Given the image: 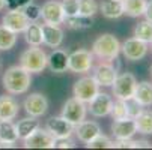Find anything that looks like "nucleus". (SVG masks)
Returning a JSON list of instances; mask_svg holds the SVG:
<instances>
[{
	"label": "nucleus",
	"instance_id": "nucleus-1",
	"mask_svg": "<svg viewBox=\"0 0 152 150\" xmlns=\"http://www.w3.org/2000/svg\"><path fill=\"white\" fill-rule=\"evenodd\" d=\"M3 87L11 95H23L29 90L32 84L30 72H27L23 66H11L6 69L2 78Z\"/></svg>",
	"mask_w": 152,
	"mask_h": 150
},
{
	"label": "nucleus",
	"instance_id": "nucleus-2",
	"mask_svg": "<svg viewBox=\"0 0 152 150\" xmlns=\"http://www.w3.org/2000/svg\"><path fill=\"white\" fill-rule=\"evenodd\" d=\"M121 53V42L112 33L99 35L92 44V54L101 60H116Z\"/></svg>",
	"mask_w": 152,
	"mask_h": 150
},
{
	"label": "nucleus",
	"instance_id": "nucleus-3",
	"mask_svg": "<svg viewBox=\"0 0 152 150\" xmlns=\"http://www.w3.org/2000/svg\"><path fill=\"white\" fill-rule=\"evenodd\" d=\"M20 66L27 72H42L47 68V54L39 47H30L20 56Z\"/></svg>",
	"mask_w": 152,
	"mask_h": 150
},
{
	"label": "nucleus",
	"instance_id": "nucleus-4",
	"mask_svg": "<svg viewBox=\"0 0 152 150\" xmlns=\"http://www.w3.org/2000/svg\"><path fill=\"white\" fill-rule=\"evenodd\" d=\"M94 66V54L88 50H75L68 54V69L74 74H86Z\"/></svg>",
	"mask_w": 152,
	"mask_h": 150
},
{
	"label": "nucleus",
	"instance_id": "nucleus-5",
	"mask_svg": "<svg viewBox=\"0 0 152 150\" xmlns=\"http://www.w3.org/2000/svg\"><path fill=\"white\" fill-rule=\"evenodd\" d=\"M74 96L84 104H89L99 92V84L95 81L94 77H83L74 84Z\"/></svg>",
	"mask_w": 152,
	"mask_h": 150
},
{
	"label": "nucleus",
	"instance_id": "nucleus-6",
	"mask_svg": "<svg viewBox=\"0 0 152 150\" xmlns=\"http://www.w3.org/2000/svg\"><path fill=\"white\" fill-rule=\"evenodd\" d=\"M136 84H137L136 77L131 72H124V74L118 75L115 83L112 84L113 95L116 96V99H126L134 95Z\"/></svg>",
	"mask_w": 152,
	"mask_h": 150
},
{
	"label": "nucleus",
	"instance_id": "nucleus-7",
	"mask_svg": "<svg viewBox=\"0 0 152 150\" xmlns=\"http://www.w3.org/2000/svg\"><path fill=\"white\" fill-rule=\"evenodd\" d=\"M86 114H88V107L86 104L80 99H77L75 96L68 99L63 104L62 108V117H65L68 122H71L72 125L80 123L81 120L86 119Z\"/></svg>",
	"mask_w": 152,
	"mask_h": 150
},
{
	"label": "nucleus",
	"instance_id": "nucleus-8",
	"mask_svg": "<svg viewBox=\"0 0 152 150\" xmlns=\"http://www.w3.org/2000/svg\"><path fill=\"white\" fill-rule=\"evenodd\" d=\"M124 57L129 62H139L148 54V44L137 38H129L121 45Z\"/></svg>",
	"mask_w": 152,
	"mask_h": 150
},
{
	"label": "nucleus",
	"instance_id": "nucleus-9",
	"mask_svg": "<svg viewBox=\"0 0 152 150\" xmlns=\"http://www.w3.org/2000/svg\"><path fill=\"white\" fill-rule=\"evenodd\" d=\"M45 129L54 137V138H66L74 134L75 125L68 122L65 117H50L45 123Z\"/></svg>",
	"mask_w": 152,
	"mask_h": 150
},
{
	"label": "nucleus",
	"instance_id": "nucleus-10",
	"mask_svg": "<svg viewBox=\"0 0 152 150\" xmlns=\"http://www.w3.org/2000/svg\"><path fill=\"white\" fill-rule=\"evenodd\" d=\"M41 18L44 20V23L48 24H56L60 26L65 23V12L62 8L60 2H54V0H50V2H45L41 8Z\"/></svg>",
	"mask_w": 152,
	"mask_h": 150
},
{
	"label": "nucleus",
	"instance_id": "nucleus-11",
	"mask_svg": "<svg viewBox=\"0 0 152 150\" xmlns=\"http://www.w3.org/2000/svg\"><path fill=\"white\" fill-rule=\"evenodd\" d=\"M54 137L47 129H38L30 134L27 138H24V147L26 149H54Z\"/></svg>",
	"mask_w": 152,
	"mask_h": 150
},
{
	"label": "nucleus",
	"instance_id": "nucleus-12",
	"mask_svg": "<svg viewBox=\"0 0 152 150\" xmlns=\"http://www.w3.org/2000/svg\"><path fill=\"white\" fill-rule=\"evenodd\" d=\"M23 107H24V110L29 116L41 117V116H44L48 110V99L42 93H30L24 99Z\"/></svg>",
	"mask_w": 152,
	"mask_h": 150
},
{
	"label": "nucleus",
	"instance_id": "nucleus-13",
	"mask_svg": "<svg viewBox=\"0 0 152 150\" xmlns=\"http://www.w3.org/2000/svg\"><path fill=\"white\" fill-rule=\"evenodd\" d=\"M92 77L99 84V87H101V86H102V87H108V86H112L115 83V80L118 77V69L112 65L110 62L104 60V62L99 63V65L95 66Z\"/></svg>",
	"mask_w": 152,
	"mask_h": 150
},
{
	"label": "nucleus",
	"instance_id": "nucleus-14",
	"mask_svg": "<svg viewBox=\"0 0 152 150\" xmlns=\"http://www.w3.org/2000/svg\"><path fill=\"white\" fill-rule=\"evenodd\" d=\"M2 23L9 30H12L15 33H21L26 30V27L29 26L30 21L24 15L23 9H9V12H6V15L3 17Z\"/></svg>",
	"mask_w": 152,
	"mask_h": 150
},
{
	"label": "nucleus",
	"instance_id": "nucleus-15",
	"mask_svg": "<svg viewBox=\"0 0 152 150\" xmlns=\"http://www.w3.org/2000/svg\"><path fill=\"white\" fill-rule=\"evenodd\" d=\"M112 105H113V99L110 98V95L98 92V95L89 102L88 111L94 117H105L110 114Z\"/></svg>",
	"mask_w": 152,
	"mask_h": 150
},
{
	"label": "nucleus",
	"instance_id": "nucleus-16",
	"mask_svg": "<svg viewBox=\"0 0 152 150\" xmlns=\"http://www.w3.org/2000/svg\"><path fill=\"white\" fill-rule=\"evenodd\" d=\"M112 134L115 135L116 140H129V138H133L134 134H137L136 120L131 119V117L115 120L112 123Z\"/></svg>",
	"mask_w": 152,
	"mask_h": 150
},
{
	"label": "nucleus",
	"instance_id": "nucleus-17",
	"mask_svg": "<svg viewBox=\"0 0 152 150\" xmlns=\"http://www.w3.org/2000/svg\"><path fill=\"white\" fill-rule=\"evenodd\" d=\"M77 138L81 143H89L91 140H94L98 134H101V126L96 122H91V120H81L80 123L75 125L74 129Z\"/></svg>",
	"mask_w": 152,
	"mask_h": 150
},
{
	"label": "nucleus",
	"instance_id": "nucleus-18",
	"mask_svg": "<svg viewBox=\"0 0 152 150\" xmlns=\"http://www.w3.org/2000/svg\"><path fill=\"white\" fill-rule=\"evenodd\" d=\"M42 26V42L50 48H59L63 42V30L56 24H41Z\"/></svg>",
	"mask_w": 152,
	"mask_h": 150
},
{
	"label": "nucleus",
	"instance_id": "nucleus-19",
	"mask_svg": "<svg viewBox=\"0 0 152 150\" xmlns=\"http://www.w3.org/2000/svg\"><path fill=\"white\" fill-rule=\"evenodd\" d=\"M47 66L54 74H62L68 69V53L63 50H53L47 56Z\"/></svg>",
	"mask_w": 152,
	"mask_h": 150
},
{
	"label": "nucleus",
	"instance_id": "nucleus-20",
	"mask_svg": "<svg viewBox=\"0 0 152 150\" xmlns=\"http://www.w3.org/2000/svg\"><path fill=\"white\" fill-rule=\"evenodd\" d=\"M20 105L14 96H0V120H14L18 116Z\"/></svg>",
	"mask_w": 152,
	"mask_h": 150
},
{
	"label": "nucleus",
	"instance_id": "nucleus-21",
	"mask_svg": "<svg viewBox=\"0 0 152 150\" xmlns=\"http://www.w3.org/2000/svg\"><path fill=\"white\" fill-rule=\"evenodd\" d=\"M101 14L108 20H116L124 15V5L122 0H104L99 6Z\"/></svg>",
	"mask_w": 152,
	"mask_h": 150
},
{
	"label": "nucleus",
	"instance_id": "nucleus-22",
	"mask_svg": "<svg viewBox=\"0 0 152 150\" xmlns=\"http://www.w3.org/2000/svg\"><path fill=\"white\" fill-rule=\"evenodd\" d=\"M15 126H17L18 140H24L39 128V120H38V117L30 116V117H26V119H21Z\"/></svg>",
	"mask_w": 152,
	"mask_h": 150
},
{
	"label": "nucleus",
	"instance_id": "nucleus-23",
	"mask_svg": "<svg viewBox=\"0 0 152 150\" xmlns=\"http://www.w3.org/2000/svg\"><path fill=\"white\" fill-rule=\"evenodd\" d=\"M24 33V39L30 47H39L42 42V26L38 24L36 21H30L29 26L26 27Z\"/></svg>",
	"mask_w": 152,
	"mask_h": 150
},
{
	"label": "nucleus",
	"instance_id": "nucleus-24",
	"mask_svg": "<svg viewBox=\"0 0 152 150\" xmlns=\"http://www.w3.org/2000/svg\"><path fill=\"white\" fill-rule=\"evenodd\" d=\"M133 96H134L143 107L152 105V83H149V81L137 83Z\"/></svg>",
	"mask_w": 152,
	"mask_h": 150
},
{
	"label": "nucleus",
	"instance_id": "nucleus-25",
	"mask_svg": "<svg viewBox=\"0 0 152 150\" xmlns=\"http://www.w3.org/2000/svg\"><path fill=\"white\" fill-rule=\"evenodd\" d=\"M65 23H66V26L71 29V30H88L92 27L94 24V20L92 17H84V15H72V17H66L65 18Z\"/></svg>",
	"mask_w": 152,
	"mask_h": 150
},
{
	"label": "nucleus",
	"instance_id": "nucleus-26",
	"mask_svg": "<svg viewBox=\"0 0 152 150\" xmlns=\"http://www.w3.org/2000/svg\"><path fill=\"white\" fill-rule=\"evenodd\" d=\"M0 141L14 144L18 141L17 126L12 123V120H0Z\"/></svg>",
	"mask_w": 152,
	"mask_h": 150
},
{
	"label": "nucleus",
	"instance_id": "nucleus-27",
	"mask_svg": "<svg viewBox=\"0 0 152 150\" xmlns=\"http://www.w3.org/2000/svg\"><path fill=\"white\" fill-rule=\"evenodd\" d=\"M148 0H122V5H124V14H126L128 17H142L145 12Z\"/></svg>",
	"mask_w": 152,
	"mask_h": 150
},
{
	"label": "nucleus",
	"instance_id": "nucleus-28",
	"mask_svg": "<svg viewBox=\"0 0 152 150\" xmlns=\"http://www.w3.org/2000/svg\"><path fill=\"white\" fill-rule=\"evenodd\" d=\"M134 120L137 126V132L143 135H152V111L143 110Z\"/></svg>",
	"mask_w": 152,
	"mask_h": 150
},
{
	"label": "nucleus",
	"instance_id": "nucleus-29",
	"mask_svg": "<svg viewBox=\"0 0 152 150\" xmlns=\"http://www.w3.org/2000/svg\"><path fill=\"white\" fill-rule=\"evenodd\" d=\"M15 44H17V33L2 24L0 26V50L8 51L14 48Z\"/></svg>",
	"mask_w": 152,
	"mask_h": 150
},
{
	"label": "nucleus",
	"instance_id": "nucleus-30",
	"mask_svg": "<svg viewBox=\"0 0 152 150\" xmlns=\"http://www.w3.org/2000/svg\"><path fill=\"white\" fill-rule=\"evenodd\" d=\"M134 38L146 42V44H151L152 42V23L148 20L140 21V23L134 27Z\"/></svg>",
	"mask_w": 152,
	"mask_h": 150
},
{
	"label": "nucleus",
	"instance_id": "nucleus-31",
	"mask_svg": "<svg viewBox=\"0 0 152 150\" xmlns=\"http://www.w3.org/2000/svg\"><path fill=\"white\" fill-rule=\"evenodd\" d=\"M99 6L96 0H78V14L84 17H94L98 12Z\"/></svg>",
	"mask_w": 152,
	"mask_h": 150
},
{
	"label": "nucleus",
	"instance_id": "nucleus-32",
	"mask_svg": "<svg viewBox=\"0 0 152 150\" xmlns=\"http://www.w3.org/2000/svg\"><path fill=\"white\" fill-rule=\"evenodd\" d=\"M125 101V107H126V116L131 117V119H136L142 111H143V105L134 98V96H129Z\"/></svg>",
	"mask_w": 152,
	"mask_h": 150
},
{
	"label": "nucleus",
	"instance_id": "nucleus-33",
	"mask_svg": "<svg viewBox=\"0 0 152 150\" xmlns=\"http://www.w3.org/2000/svg\"><path fill=\"white\" fill-rule=\"evenodd\" d=\"M86 147L88 149H113V141L107 135L98 134L94 140H91L89 143H86Z\"/></svg>",
	"mask_w": 152,
	"mask_h": 150
},
{
	"label": "nucleus",
	"instance_id": "nucleus-34",
	"mask_svg": "<svg viewBox=\"0 0 152 150\" xmlns=\"http://www.w3.org/2000/svg\"><path fill=\"white\" fill-rule=\"evenodd\" d=\"M110 116L113 117V120H119V119L128 117L126 116V107H125V101L124 99H116V102H113Z\"/></svg>",
	"mask_w": 152,
	"mask_h": 150
},
{
	"label": "nucleus",
	"instance_id": "nucleus-35",
	"mask_svg": "<svg viewBox=\"0 0 152 150\" xmlns=\"http://www.w3.org/2000/svg\"><path fill=\"white\" fill-rule=\"evenodd\" d=\"M23 12H24V15L27 17L29 21H38L41 18V6L33 3V2H29L23 8Z\"/></svg>",
	"mask_w": 152,
	"mask_h": 150
},
{
	"label": "nucleus",
	"instance_id": "nucleus-36",
	"mask_svg": "<svg viewBox=\"0 0 152 150\" xmlns=\"http://www.w3.org/2000/svg\"><path fill=\"white\" fill-rule=\"evenodd\" d=\"M62 8L65 17H72L78 14V0H62Z\"/></svg>",
	"mask_w": 152,
	"mask_h": 150
},
{
	"label": "nucleus",
	"instance_id": "nucleus-37",
	"mask_svg": "<svg viewBox=\"0 0 152 150\" xmlns=\"http://www.w3.org/2000/svg\"><path fill=\"white\" fill-rule=\"evenodd\" d=\"M113 149H137L136 140H116L113 141Z\"/></svg>",
	"mask_w": 152,
	"mask_h": 150
},
{
	"label": "nucleus",
	"instance_id": "nucleus-38",
	"mask_svg": "<svg viewBox=\"0 0 152 150\" xmlns=\"http://www.w3.org/2000/svg\"><path fill=\"white\" fill-rule=\"evenodd\" d=\"M72 147H75V143L71 140V137L54 140V149H72Z\"/></svg>",
	"mask_w": 152,
	"mask_h": 150
},
{
	"label": "nucleus",
	"instance_id": "nucleus-39",
	"mask_svg": "<svg viewBox=\"0 0 152 150\" xmlns=\"http://www.w3.org/2000/svg\"><path fill=\"white\" fill-rule=\"evenodd\" d=\"M32 0H5V5L9 9H23Z\"/></svg>",
	"mask_w": 152,
	"mask_h": 150
},
{
	"label": "nucleus",
	"instance_id": "nucleus-40",
	"mask_svg": "<svg viewBox=\"0 0 152 150\" xmlns=\"http://www.w3.org/2000/svg\"><path fill=\"white\" fill-rule=\"evenodd\" d=\"M143 15H145V18H146L148 21H151V23H152V0H148Z\"/></svg>",
	"mask_w": 152,
	"mask_h": 150
},
{
	"label": "nucleus",
	"instance_id": "nucleus-41",
	"mask_svg": "<svg viewBox=\"0 0 152 150\" xmlns=\"http://www.w3.org/2000/svg\"><path fill=\"white\" fill-rule=\"evenodd\" d=\"M14 147V143H5V141H0V149H11Z\"/></svg>",
	"mask_w": 152,
	"mask_h": 150
},
{
	"label": "nucleus",
	"instance_id": "nucleus-42",
	"mask_svg": "<svg viewBox=\"0 0 152 150\" xmlns=\"http://www.w3.org/2000/svg\"><path fill=\"white\" fill-rule=\"evenodd\" d=\"M6 8V5H5V0H0V11H3Z\"/></svg>",
	"mask_w": 152,
	"mask_h": 150
},
{
	"label": "nucleus",
	"instance_id": "nucleus-43",
	"mask_svg": "<svg viewBox=\"0 0 152 150\" xmlns=\"http://www.w3.org/2000/svg\"><path fill=\"white\" fill-rule=\"evenodd\" d=\"M149 72H151V78H152V66H151V71Z\"/></svg>",
	"mask_w": 152,
	"mask_h": 150
},
{
	"label": "nucleus",
	"instance_id": "nucleus-44",
	"mask_svg": "<svg viewBox=\"0 0 152 150\" xmlns=\"http://www.w3.org/2000/svg\"><path fill=\"white\" fill-rule=\"evenodd\" d=\"M151 48H152V42H151Z\"/></svg>",
	"mask_w": 152,
	"mask_h": 150
}]
</instances>
